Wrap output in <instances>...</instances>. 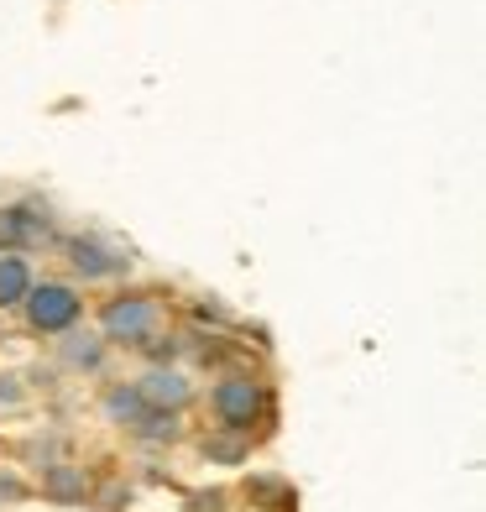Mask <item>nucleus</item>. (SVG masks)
Segmentation results:
<instances>
[{
    "instance_id": "1",
    "label": "nucleus",
    "mask_w": 486,
    "mask_h": 512,
    "mask_svg": "<svg viewBox=\"0 0 486 512\" xmlns=\"http://www.w3.org/2000/svg\"><path fill=\"white\" fill-rule=\"evenodd\" d=\"M210 418L215 429H230V434H251L257 424L272 418V392L262 377H251V371H225L215 377L210 387Z\"/></svg>"
},
{
    "instance_id": "2",
    "label": "nucleus",
    "mask_w": 486,
    "mask_h": 512,
    "mask_svg": "<svg viewBox=\"0 0 486 512\" xmlns=\"http://www.w3.org/2000/svg\"><path fill=\"white\" fill-rule=\"evenodd\" d=\"M162 324V298L152 288H121L100 304V340L105 345H126V351H142Z\"/></svg>"
},
{
    "instance_id": "3",
    "label": "nucleus",
    "mask_w": 486,
    "mask_h": 512,
    "mask_svg": "<svg viewBox=\"0 0 486 512\" xmlns=\"http://www.w3.org/2000/svg\"><path fill=\"white\" fill-rule=\"evenodd\" d=\"M21 319H27L32 335L58 340V335L74 330V324H84V293L74 283H63V277H42V283H32V293L21 298Z\"/></svg>"
},
{
    "instance_id": "4",
    "label": "nucleus",
    "mask_w": 486,
    "mask_h": 512,
    "mask_svg": "<svg viewBox=\"0 0 486 512\" xmlns=\"http://www.w3.org/2000/svg\"><path fill=\"white\" fill-rule=\"evenodd\" d=\"M58 246H63V262L79 283H115V277L131 272V251L95 236V230H74V236H63Z\"/></svg>"
},
{
    "instance_id": "5",
    "label": "nucleus",
    "mask_w": 486,
    "mask_h": 512,
    "mask_svg": "<svg viewBox=\"0 0 486 512\" xmlns=\"http://www.w3.org/2000/svg\"><path fill=\"white\" fill-rule=\"evenodd\" d=\"M58 236L48 204H0V251H21L27 256L32 246H48Z\"/></svg>"
},
{
    "instance_id": "6",
    "label": "nucleus",
    "mask_w": 486,
    "mask_h": 512,
    "mask_svg": "<svg viewBox=\"0 0 486 512\" xmlns=\"http://www.w3.org/2000/svg\"><path fill=\"white\" fill-rule=\"evenodd\" d=\"M136 392H142V403L157 408V413H183L194 403V382H189V371H178V366H147L142 377H136Z\"/></svg>"
},
{
    "instance_id": "7",
    "label": "nucleus",
    "mask_w": 486,
    "mask_h": 512,
    "mask_svg": "<svg viewBox=\"0 0 486 512\" xmlns=\"http://www.w3.org/2000/svg\"><path fill=\"white\" fill-rule=\"evenodd\" d=\"M58 361L68 371H79V377H100L105 361H110V345L100 340V330H84V324H74L68 335H58Z\"/></svg>"
},
{
    "instance_id": "8",
    "label": "nucleus",
    "mask_w": 486,
    "mask_h": 512,
    "mask_svg": "<svg viewBox=\"0 0 486 512\" xmlns=\"http://www.w3.org/2000/svg\"><path fill=\"white\" fill-rule=\"evenodd\" d=\"M89 476H84V465L74 460H53V465H42V497L58 502V507H84L89 502Z\"/></svg>"
},
{
    "instance_id": "9",
    "label": "nucleus",
    "mask_w": 486,
    "mask_h": 512,
    "mask_svg": "<svg viewBox=\"0 0 486 512\" xmlns=\"http://www.w3.org/2000/svg\"><path fill=\"white\" fill-rule=\"evenodd\" d=\"M32 283H37V272H32L27 256H21V251H0V314L21 309V298L32 293Z\"/></svg>"
},
{
    "instance_id": "10",
    "label": "nucleus",
    "mask_w": 486,
    "mask_h": 512,
    "mask_svg": "<svg viewBox=\"0 0 486 512\" xmlns=\"http://www.w3.org/2000/svg\"><path fill=\"white\" fill-rule=\"evenodd\" d=\"M100 408H105L110 424H121V429H131L136 418L147 413V403H142V392H136V382H110V387H105V398H100Z\"/></svg>"
},
{
    "instance_id": "11",
    "label": "nucleus",
    "mask_w": 486,
    "mask_h": 512,
    "mask_svg": "<svg viewBox=\"0 0 486 512\" xmlns=\"http://www.w3.org/2000/svg\"><path fill=\"white\" fill-rule=\"evenodd\" d=\"M178 418H183V413H157V408H147V413L126 429V434L136 439V445H152V450H157V445H173V439L183 434Z\"/></svg>"
},
{
    "instance_id": "12",
    "label": "nucleus",
    "mask_w": 486,
    "mask_h": 512,
    "mask_svg": "<svg viewBox=\"0 0 486 512\" xmlns=\"http://www.w3.org/2000/svg\"><path fill=\"white\" fill-rule=\"evenodd\" d=\"M204 460H220V465H246L251 460V434H230V429H210L199 439Z\"/></svg>"
},
{
    "instance_id": "13",
    "label": "nucleus",
    "mask_w": 486,
    "mask_h": 512,
    "mask_svg": "<svg viewBox=\"0 0 486 512\" xmlns=\"http://www.w3.org/2000/svg\"><path fill=\"white\" fill-rule=\"evenodd\" d=\"M147 366H178V356H183V340L178 335H152L147 345Z\"/></svg>"
},
{
    "instance_id": "14",
    "label": "nucleus",
    "mask_w": 486,
    "mask_h": 512,
    "mask_svg": "<svg viewBox=\"0 0 486 512\" xmlns=\"http://www.w3.org/2000/svg\"><path fill=\"white\" fill-rule=\"evenodd\" d=\"M21 403H27V387H21V377L0 371V408H21Z\"/></svg>"
},
{
    "instance_id": "15",
    "label": "nucleus",
    "mask_w": 486,
    "mask_h": 512,
    "mask_svg": "<svg viewBox=\"0 0 486 512\" xmlns=\"http://www.w3.org/2000/svg\"><path fill=\"white\" fill-rule=\"evenodd\" d=\"M189 512H225V492H194Z\"/></svg>"
}]
</instances>
